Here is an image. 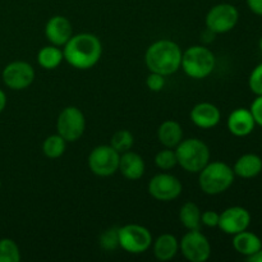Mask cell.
Instances as JSON below:
<instances>
[{
  "instance_id": "cell-12",
  "label": "cell",
  "mask_w": 262,
  "mask_h": 262,
  "mask_svg": "<svg viewBox=\"0 0 262 262\" xmlns=\"http://www.w3.org/2000/svg\"><path fill=\"white\" fill-rule=\"evenodd\" d=\"M183 191L181 181L169 173H160L148 183V193L158 201H173L178 199Z\"/></svg>"
},
{
  "instance_id": "cell-30",
  "label": "cell",
  "mask_w": 262,
  "mask_h": 262,
  "mask_svg": "<svg viewBox=\"0 0 262 262\" xmlns=\"http://www.w3.org/2000/svg\"><path fill=\"white\" fill-rule=\"evenodd\" d=\"M146 86H147L150 91L160 92L164 89V86H165V77L159 73L150 72V74L146 78Z\"/></svg>"
},
{
  "instance_id": "cell-7",
  "label": "cell",
  "mask_w": 262,
  "mask_h": 262,
  "mask_svg": "<svg viewBox=\"0 0 262 262\" xmlns=\"http://www.w3.org/2000/svg\"><path fill=\"white\" fill-rule=\"evenodd\" d=\"M86 129V118L77 106H67L59 114L56 130L67 142H76Z\"/></svg>"
},
{
  "instance_id": "cell-34",
  "label": "cell",
  "mask_w": 262,
  "mask_h": 262,
  "mask_svg": "<svg viewBox=\"0 0 262 262\" xmlns=\"http://www.w3.org/2000/svg\"><path fill=\"white\" fill-rule=\"evenodd\" d=\"M246 260L248 262H262V248L260 251H257V252L253 253V255L246 257Z\"/></svg>"
},
{
  "instance_id": "cell-16",
  "label": "cell",
  "mask_w": 262,
  "mask_h": 262,
  "mask_svg": "<svg viewBox=\"0 0 262 262\" xmlns=\"http://www.w3.org/2000/svg\"><path fill=\"white\" fill-rule=\"evenodd\" d=\"M222 114L216 105L211 102H200L191 110V120L202 129H210L219 124Z\"/></svg>"
},
{
  "instance_id": "cell-36",
  "label": "cell",
  "mask_w": 262,
  "mask_h": 262,
  "mask_svg": "<svg viewBox=\"0 0 262 262\" xmlns=\"http://www.w3.org/2000/svg\"><path fill=\"white\" fill-rule=\"evenodd\" d=\"M258 46H260V50L262 51V37H261V40H260V42H258Z\"/></svg>"
},
{
  "instance_id": "cell-26",
  "label": "cell",
  "mask_w": 262,
  "mask_h": 262,
  "mask_svg": "<svg viewBox=\"0 0 262 262\" xmlns=\"http://www.w3.org/2000/svg\"><path fill=\"white\" fill-rule=\"evenodd\" d=\"M20 251L17 243L10 238L0 239V262H19Z\"/></svg>"
},
{
  "instance_id": "cell-3",
  "label": "cell",
  "mask_w": 262,
  "mask_h": 262,
  "mask_svg": "<svg viewBox=\"0 0 262 262\" xmlns=\"http://www.w3.org/2000/svg\"><path fill=\"white\" fill-rule=\"evenodd\" d=\"M235 174L233 168L223 161H212L200 171L199 184L202 192L210 196L228 191L234 182Z\"/></svg>"
},
{
  "instance_id": "cell-6",
  "label": "cell",
  "mask_w": 262,
  "mask_h": 262,
  "mask_svg": "<svg viewBox=\"0 0 262 262\" xmlns=\"http://www.w3.org/2000/svg\"><path fill=\"white\" fill-rule=\"evenodd\" d=\"M119 246L127 252L140 255L152 245V235L147 228L140 224H127L118 228Z\"/></svg>"
},
{
  "instance_id": "cell-31",
  "label": "cell",
  "mask_w": 262,
  "mask_h": 262,
  "mask_svg": "<svg viewBox=\"0 0 262 262\" xmlns=\"http://www.w3.org/2000/svg\"><path fill=\"white\" fill-rule=\"evenodd\" d=\"M219 217L220 214L212 210H207V211L202 212L201 214V224L206 225L209 228H215L219 224Z\"/></svg>"
},
{
  "instance_id": "cell-19",
  "label": "cell",
  "mask_w": 262,
  "mask_h": 262,
  "mask_svg": "<svg viewBox=\"0 0 262 262\" xmlns=\"http://www.w3.org/2000/svg\"><path fill=\"white\" fill-rule=\"evenodd\" d=\"M159 142L166 148H176L183 140L182 125L176 120H165L158 129Z\"/></svg>"
},
{
  "instance_id": "cell-22",
  "label": "cell",
  "mask_w": 262,
  "mask_h": 262,
  "mask_svg": "<svg viewBox=\"0 0 262 262\" xmlns=\"http://www.w3.org/2000/svg\"><path fill=\"white\" fill-rule=\"evenodd\" d=\"M63 60V50H60L59 46L55 45L43 46L37 54V63L40 64L41 68L48 69V71L58 68Z\"/></svg>"
},
{
  "instance_id": "cell-8",
  "label": "cell",
  "mask_w": 262,
  "mask_h": 262,
  "mask_svg": "<svg viewBox=\"0 0 262 262\" xmlns=\"http://www.w3.org/2000/svg\"><path fill=\"white\" fill-rule=\"evenodd\" d=\"M120 154L110 145L96 146L89 155L90 170L97 177H110L119 170Z\"/></svg>"
},
{
  "instance_id": "cell-33",
  "label": "cell",
  "mask_w": 262,
  "mask_h": 262,
  "mask_svg": "<svg viewBox=\"0 0 262 262\" xmlns=\"http://www.w3.org/2000/svg\"><path fill=\"white\" fill-rule=\"evenodd\" d=\"M248 8L252 13L257 15H262V0H246Z\"/></svg>"
},
{
  "instance_id": "cell-13",
  "label": "cell",
  "mask_w": 262,
  "mask_h": 262,
  "mask_svg": "<svg viewBox=\"0 0 262 262\" xmlns=\"http://www.w3.org/2000/svg\"><path fill=\"white\" fill-rule=\"evenodd\" d=\"M251 224V214L247 209L242 206H232L220 214L217 227L225 234L234 235L247 230Z\"/></svg>"
},
{
  "instance_id": "cell-24",
  "label": "cell",
  "mask_w": 262,
  "mask_h": 262,
  "mask_svg": "<svg viewBox=\"0 0 262 262\" xmlns=\"http://www.w3.org/2000/svg\"><path fill=\"white\" fill-rule=\"evenodd\" d=\"M67 141L60 135H51L43 141L42 152L49 159H58L66 152Z\"/></svg>"
},
{
  "instance_id": "cell-27",
  "label": "cell",
  "mask_w": 262,
  "mask_h": 262,
  "mask_svg": "<svg viewBox=\"0 0 262 262\" xmlns=\"http://www.w3.org/2000/svg\"><path fill=\"white\" fill-rule=\"evenodd\" d=\"M155 164L161 170H170V169H173L178 164L176 150L165 147V150L159 151L155 156Z\"/></svg>"
},
{
  "instance_id": "cell-21",
  "label": "cell",
  "mask_w": 262,
  "mask_h": 262,
  "mask_svg": "<svg viewBox=\"0 0 262 262\" xmlns=\"http://www.w3.org/2000/svg\"><path fill=\"white\" fill-rule=\"evenodd\" d=\"M179 251V242L173 234L159 235L158 239L154 242V255L159 261H169L176 257Z\"/></svg>"
},
{
  "instance_id": "cell-18",
  "label": "cell",
  "mask_w": 262,
  "mask_h": 262,
  "mask_svg": "<svg viewBox=\"0 0 262 262\" xmlns=\"http://www.w3.org/2000/svg\"><path fill=\"white\" fill-rule=\"evenodd\" d=\"M233 171L241 178H255L262 171V159L256 154H245L235 161Z\"/></svg>"
},
{
  "instance_id": "cell-14",
  "label": "cell",
  "mask_w": 262,
  "mask_h": 262,
  "mask_svg": "<svg viewBox=\"0 0 262 262\" xmlns=\"http://www.w3.org/2000/svg\"><path fill=\"white\" fill-rule=\"evenodd\" d=\"M45 36L51 45L64 46L73 36L72 23L63 15H54L46 23Z\"/></svg>"
},
{
  "instance_id": "cell-28",
  "label": "cell",
  "mask_w": 262,
  "mask_h": 262,
  "mask_svg": "<svg viewBox=\"0 0 262 262\" xmlns=\"http://www.w3.org/2000/svg\"><path fill=\"white\" fill-rule=\"evenodd\" d=\"M100 245H101V247L106 251L115 250V248L119 246L117 228H110V229L105 230V232L100 235Z\"/></svg>"
},
{
  "instance_id": "cell-25",
  "label": "cell",
  "mask_w": 262,
  "mask_h": 262,
  "mask_svg": "<svg viewBox=\"0 0 262 262\" xmlns=\"http://www.w3.org/2000/svg\"><path fill=\"white\" fill-rule=\"evenodd\" d=\"M133 143H135L133 135L127 129L117 130L110 140V146L115 148L119 154L129 151L133 147Z\"/></svg>"
},
{
  "instance_id": "cell-2",
  "label": "cell",
  "mask_w": 262,
  "mask_h": 262,
  "mask_svg": "<svg viewBox=\"0 0 262 262\" xmlns=\"http://www.w3.org/2000/svg\"><path fill=\"white\" fill-rule=\"evenodd\" d=\"M182 50L171 40H159L151 43L145 54V63L148 71L166 77L179 71L182 64Z\"/></svg>"
},
{
  "instance_id": "cell-10",
  "label": "cell",
  "mask_w": 262,
  "mask_h": 262,
  "mask_svg": "<svg viewBox=\"0 0 262 262\" xmlns=\"http://www.w3.org/2000/svg\"><path fill=\"white\" fill-rule=\"evenodd\" d=\"M179 250L191 262H205L211 256V245L200 229L188 230L179 242Z\"/></svg>"
},
{
  "instance_id": "cell-20",
  "label": "cell",
  "mask_w": 262,
  "mask_h": 262,
  "mask_svg": "<svg viewBox=\"0 0 262 262\" xmlns=\"http://www.w3.org/2000/svg\"><path fill=\"white\" fill-rule=\"evenodd\" d=\"M233 247L239 255L248 257L262 248L261 238L252 232H243L233 235Z\"/></svg>"
},
{
  "instance_id": "cell-15",
  "label": "cell",
  "mask_w": 262,
  "mask_h": 262,
  "mask_svg": "<svg viewBox=\"0 0 262 262\" xmlns=\"http://www.w3.org/2000/svg\"><path fill=\"white\" fill-rule=\"evenodd\" d=\"M228 129L235 137H246L251 135L256 127V122L250 109L238 107L228 117Z\"/></svg>"
},
{
  "instance_id": "cell-38",
  "label": "cell",
  "mask_w": 262,
  "mask_h": 262,
  "mask_svg": "<svg viewBox=\"0 0 262 262\" xmlns=\"http://www.w3.org/2000/svg\"><path fill=\"white\" fill-rule=\"evenodd\" d=\"M261 242H262V239H261Z\"/></svg>"
},
{
  "instance_id": "cell-4",
  "label": "cell",
  "mask_w": 262,
  "mask_h": 262,
  "mask_svg": "<svg viewBox=\"0 0 262 262\" xmlns=\"http://www.w3.org/2000/svg\"><path fill=\"white\" fill-rule=\"evenodd\" d=\"M177 161L188 173H200L210 161V148L199 138L182 140L176 147Z\"/></svg>"
},
{
  "instance_id": "cell-37",
  "label": "cell",
  "mask_w": 262,
  "mask_h": 262,
  "mask_svg": "<svg viewBox=\"0 0 262 262\" xmlns=\"http://www.w3.org/2000/svg\"><path fill=\"white\" fill-rule=\"evenodd\" d=\"M0 187H2V182H0Z\"/></svg>"
},
{
  "instance_id": "cell-29",
  "label": "cell",
  "mask_w": 262,
  "mask_h": 262,
  "mask_svg": "<svg viewBox=\"0 0 262 262\" xmlns=\"http://www.w3.org/2000/svg\"><path fill=\"white\" fill-rule=\"evenodd\" d=\"M248 86L256 96L262 95V63L256 66L248 78Z\"/></svg>"
},
{
  "instance_id": "cell-9",
  "label": "cell",
  "mask_w": 262,
  "mask_h": 262,
  "mask_svg": "<svg viewBox=\"0 0 262 262\" xmlns=\"http://www.w3.org/2000/svg\"><path fill=\"white\" fill-rule=\"evenodd\" d=\"M239 12L229 3H220L212 7L206 15V28L214 33H227L237 26Z\"/></svg>"
},
{
  "instance_id": "cell-23",
  "label": "cell",
  "mask_w": 262,
  "mask_h": 262,
  "mask_svg": "<svg viewBox=\"0 0 262 262\" xmlns=\"http://www.w3.org/2000/svg\"><path fill=\"white\" fill-rule=\"evenodd\" d=\"M201 214V210L194 202H186L179 210V220L186 229H200Z\"/></svg>"
},
{
  "instance_id": "cell-5",
  "label": "cell",
  "mask_w": 262,
  "mask_h": 262,
  "mask_svg": "<svg viewBox=\"0 0 262 262\" xmlns=\"http://www.w3.org/2000/svg\"><path fill=\"white\" fill-rule=\"evenodd\" d=\"M216 59L210 49L194 45L182 54L181 68L193 79H204L214 72Z\"/></svg>"
},
{
  "instance_id": "cell-1",
  "label": "cell",
  "mask_w": 262,
  "mask_h": 262,
  "mask_svg": "<svg viewBox=\"0 0 262 262\" xmlns=\"http://www.w3.org/2000/svg\"><path fill=\"white\" fill-rule=\"evenodd\" d=\"M102 54L101 41L92 33H78L64 45V60L76 69L86 71L99 63Z\"/></svg>"
},
{
  "instance_id": "cell-35",
  "label": "cell",
  "mask_w": 262,
  "mask_h": 262,
  "mask_svg": "<svg viewBox=\"0 0 262 262\" xmlns=\"http://www.w3.org/2000/svg\"><path fill=\"white\" fill-rule=\"evenodd\" d=\"M5 106H7V95L3 90H0V114L5 109Z\"/></svg>"
},
{
  "instance_id": "cell-11",
  "label": "cell",
  "mask_w": 262,
  "mask_h": 262,
  "mask_svg": "<svg viewBox=\"0 0 262 262\" xmlns=\"http://www.w3.org/2000/svg\"><path fill=\"white\" fill-rule=\"evenodd\" d=\"M2 77L8 89L22 91L32 84L35 79V69L27 61H12L3 69Z\"/></svg>"
},
{
  "instance_id": "cell-17",
  "label": "cell",
  "mask_w": 262,
  "mask_h": 262,
  "mask_svg": "<svg viewBox=\"0 0 262 262\" xmlns=\"http://www.w3.org/2000/svg\"><path fill=\"white\" fill-rule=\"evenodd\" d=\"M145 161H143L142 156L138 155L137 152L129 150L120 155L119 170L128 181H137V179L142 178L145 174Z\"/></svg>"
},
{
  "instance_id": "cell-32",
  "label": "cell",
  "mask_w": 262,
  "mask_h": 262,
  "mask_svg": "<svg viewBox=\"0 0 262 262\" xmlns=\"http://www.w3.org/2000/svg\"><path fill=\"white\" fill-rule=\"evenodd\" d=\"M250 110L251 113H252L256 124H258L260 127H262V95L261 96H257L255 100H253V102L251 104Z\"/></svg>"
}]
</instances>
